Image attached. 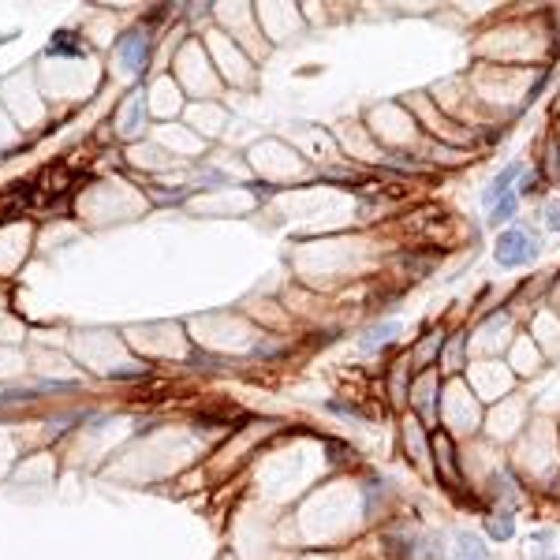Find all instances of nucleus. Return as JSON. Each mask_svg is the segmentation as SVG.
I'll list each match as a JSON object with an SVG mask.
<instances>
[{
	"label": "nucleus",
	"mask_w": 560,
	"mask_h": 560,
	"mask_svg": "<svg viewBox=\"0 0 560 560\" xmlns=\"http://www.w3.org/2000/svg\"><path fill=\"white\" fill-rule=\"evenodd\" d=\"M541 251V240L534 232H523V228H508V232L497 235V247H493V258H497L501 269H519V265H530Z\"/></svg>",
	"instance_id": "nucleus-1"
},
{
	"label": "nucleus",
	"mask_w": 560,
	"mask_h": 560,
	"mask_svg": "<svg viewBox=\"0 0 560 560\" xmlns=\"http://www.w3.org/2000/svg\"><path fill=\"white\" fill-rule=\"evenodd\" d=\"M396 336H400V321H392V318L374 321V325L359 336V351H363V355H378L381 347L396 344Z\"/></svg>",
	"instance_id": "nucleus-2"
},
{
	"label": "nucleus",
	"mask_w": 560,
	"mask_h": 560,
	"mask_svg": "<svg viewBox=\"0 0 560 560\" xmlns=\"http://www.w3.org/2000/svg\"><path fill=\"white\" fill-rule=\"evenodd\" d=\"M523 176V161H512V164H504V168L497 172V176H493V183L490 187L482 191V206H497V202L504 198V195H512V183H516Z\"/></svg>",
	"instance_id": "nucleus-3"
},
{
	"label": "nucleus",
	"mask_w": 560,
	"mask_h": 560,
	"mask_svg": "<svg viewBox=\"0 0 560 560\" xmlns=\"http://www.w3.org/2000/svg\"><path fill=\"white\" fill-rule=\"evenodd\" d=\"M434 445H437V479L456 485V482H460V467H456L452 445H448V437H445V434H437V437H434Z\"/></svg>",
	"instance_id": "nucleus-4"
},
{
	"label": "nucleus",
	"mask_w": 560,
	"mask_h": 560,
	"mask_svg": "<svg viewBox=\"0 0 560 560\" xmlns=\"http://www.w3.org/2000/svg\"><path fill=\"white\" fill-rule=\"evenodd\" d=\"M485 534L493 541H508L516 534V516H512V508H493L490 516H485Z\"/></svg>",
	"instance_id": "nucleus-5"
},
{
	"label": "nucleus",
	"mask_w": 560,
	"mask_h": 560,
	"mask_svg": "<svg viewBox=\"0 0 560 560\" xmlns=\"http://www.w3.org/2000/svg\"><path fill=\"white\" fill-rule=\"evenodd\" d=\"M403 441H407V448L415 452V463H426V460H429V445H426V437H422L418 418H407V422H403Z\"/></svg>",
	"instance_id": "nucleus-6"
},
{
	"label": "nucleus",
	"mask_w": 560,
	"mask_h": 560,
	"mask_svg": "<svg viewBox=\"0 0 560 560\" xmlns=\"http://www.w3.org/2000/svg\"><path fill=\"white\" fill-rule=\"evenodd\" d=\"M456 560H485V545L479 534H456Z\"/></svg>",
	"instance_id": "nucleus-7"
},
{
	"label": "nucleus",
	"mask_w": 560,
	"mask_h": 560,
	"mask_svg": "<svg viewBox=\"0 0 560 560\" xmlns=\"http://www.w3.org/2000/svg\"><path fill=\"white\" fill-rule=\"evenodd\" d=\"M516 209H519V195L512 191V195H504L497 206L490 209V228H501V224H508L512 217H516Z\"/></svg>",
	"instance_id": "nucleus-8"
},
{
	"label": "nucleus",
	"mask_w": 560,
	"mask_h": 560,
	"mask_svg": "<svg viewBox=\"0 0 560 560\" xmlns=\"http://www.w3.org/2000/svg\"><path fill=\"white\" fill-rule=\"evenodd\" d=\"M538 187H541L538 172H530V176H519V191H516V195L519 198H530V195H538Z\"/></svg>",
	"instance_id": "nucleus-9"
},
{
	"label": "nucleus",
	"mask_w": 560,
	"mask_h": 560,
	"mask_svg": "<svg viewBox=\"0 0 560 560\" xmlns=\"http://www.w3.org/2000/svg\"><path fill=\"white\" fill-rule=\"evenodd\" d=\"M545 228L549 232H560V198H553L545 206Z\"/></svg>",
	"instance_id": "nucleus-10"
},
{
	"label": "nucleus",
	"mask_w": 560,
	"mask_h": 560,
	"mask_svg": "<svg viewBox=\"0 0 560 560\" xmlns=\"http://www.w3.org/2000/svg\"><path fill=\"white\" fill-rule=\"evenodd\" d=\"M329 411H336V415H351V418H363V411L355 407V403H344V400H333V403H329Z\"/></svg>",
	"instance_id": "nucleus-11"
}]
</instances>
